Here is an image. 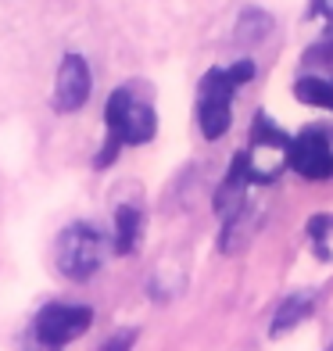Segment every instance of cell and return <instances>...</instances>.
Returning a JSON list of instances; mask_svg holds the SVG:
<instances>
[{"mask_svg":"<svg viewBox=\"0 0 333 351\" xmlns=\"http://www.w3.org/2000/svg\"><path fill=\"white\" fill-rule=\"evenodd\" d=\"M251 75H255V65H251V61H236L233 69H212L201 79V86H197V122H201V133L208 140H219L230 130L233 93H236V86H244Z\"/></svg>","mask_w":333,"mask_h":351,"instance_id":"6da1fadb","label":"cell"},{"mask_svg":"<svg viewBox=\"0 0 333 351\" xmlns=\"http://www.w3.org/2000/svg\"><path fill=\"white\" fill-rule=\"evenodd\" d=\"M104 122H108V147L97 154V165H108L122 143H147L154 136V125H158L151 104L136 101L133 90H115L111 93Z\"/></svg>","mask_w":333,"mask_h":351,"instance_id":"7a4b0ae2","label":"cell"},{"mask_svg":"<svg viewBox=\"0 0 333 351\" xmlns=\"http://www.w3.org/2000/svg\"><path fill=\"white\" fill-rule=\"evenodd\" d=\"M101 262H104V241L93 226H86V222H75V226H69L58 237V269L69 280L93 276Z\"/></svg>","mask_w":333,"mask_h":351,"instance_id":"3957f363","label":"cell"},{"mask_svg":"<svg viewBox=\"0 0 333 351\" xmlns=\"http://www.w3.org/2000/svg\"><path fill=\"white\" fill-rule=\"evenodd\" d=\"M291 154V140L283 136L265 115L255 119V136H251V147L244 151L247 158V176L255 183H269L280 176V165L287 162Z\"/></svg>","mask_w":333,"mask_h":351,"instance_id":"277c9868","label":"cell"},{"mask_svg":"<svg viewBox=\"0 0 333 351\" xmlns=\"http://www.w3.org/2000/svg\"><path fill=\"white\" fill-rule=\"evenodd\" d=\"M287 165L305 180H330L333 176V133L326 125H308L291 140Z\"/></svg>","mask_w":333,"mask_h":351,"instance_id":"5b68a950","label":"cell"},{"mask_svg":"<svg viewBox=\"0 0 333 351\" xmlns=\"http://www.w3.org/2000/svg\"><path fill=\"white\" fill-rule=\"evenodd\" d=\"M93 323V312L86 305H47L36 315V341L43 348H61L86 333Z\"/></svg>","mask_w":333,"mask_h":351,"instance_id":"8992f818","label":"cell"},{"mask_svg":"<svg viewBox=\"0 0 333 351\" xmlns=\"http://www.w3.org/2000/svg\"><path fill=\"white\" fill-rule=\"evenodd\" d=\"M90 97V69L79 54H69L58 69V86H54V108L58 111H75Z\"/></svg>","mask_w":333,"mask_h":351,"instance_id":"52a82bcc","label":"cell"},{"mask_svg":"<svg viewBox=\"0 0 333 351\" xmlns=\"http://www.w3.org/2000/svg\"><path fill=\"white\" fill-rule=\"evenodd\" d=\"M136 241H140V212L125 204V208H119V215H115V251L130 254L136 247Z\"/></svg>","mask_w":333,"mask_h":351,"instance_id":"ba28073f","label":"cell"},{"mask_svg":"<svg viewBox=\"0 0 333 351\" xmlns=\"http://www.w3.org/2000/svg\"><path fill=\"white\" fill-rule=\"evenodd\" d=\"M294 93H297V101L315 104V108H330V111H333V83H330V79L305 75V79H297Z\"/></svg>","mask_w":333,"mask_h":351,"instance_id":"9c48e42d","label":"cell"},{"mask_svg":"<svg viewBox=\"0 0 333 351\" xmlns=\"http://www.w3.org/2000/svg\"><path fill=\"white\" fill-rule=\"evenodd\" d=\"M312 312V294H294L287 298L283 305L276 308V319H273V333H287L294 323H301Z\"/></svg>","mask_w":333,"mask_h":351,"instance_id":"30bf717a","label":"cell"},{"mask_svg":"<svg viewBox=\"0 0 333 351\" xmlns=\"http://www.w3.org/2000/svg\"><path fill=\"white\" fill-rule=\"evenodd\" d=\"M308 61H326V69H330V75H333V40L323 43V47H315V51L308 54ZM330 83H333V79H330Z\"/></svg>","mask_w":333,"mask_h":351,"instance_id":"8fae6325","label":"cell"},{"mask_svg":"<svg viewBox=\"0 0 333 351\" xmlns=\"http://www.w3.org/2000/svg\"><path fill=\"white\" fill-rule=\"evenodd\" d=\"M130 341H133L130 333H119V337H111V341H108L101 351H130Z\"/></svg>","mask_w":333,"mask_h":351,"instance_id":"7c38bea8","label":"cell"},{"mask_svg":"<svg viewBox=\"0 0 333 351\" xmlns=\"http://www.w3.org/2000/svg\"><path fill=\"white\" fill-rule=\"evenodd\" d=\"M330 351H333V348H330Z\"/></svg>","mask_w":333,"mask_h":351,"instance_id":"4fadbf2b","label":"cell"}]
</instances>
